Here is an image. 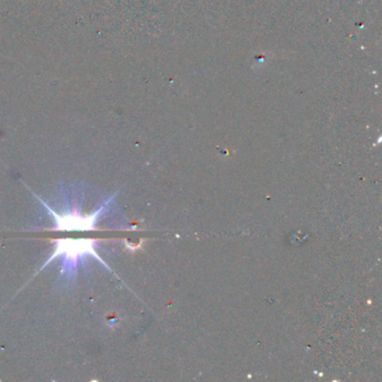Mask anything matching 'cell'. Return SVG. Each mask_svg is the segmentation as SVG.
Masks as SVG:
<instances>
[{"label": "cell", "instance_id": "6da1fadb", "mask_svg": "<svg viewBox=\"0 0 382 382\" xmlns=\"http://www.w3.org/2000/svg\"><path fill=\"white\" fill-rule=\"evenodd\" d=\"M55 247L54 251L50 259L45 262V267L48 263L52 262L54 259L63 257L65 262L70 263V265H75L77 259L81 257H87V255H91L94 257L96 260L102 262L106 266V263L103 262L101 258L99 257L98 252H96L94 248L95 240L93 239H58L53 241Z\"/></svg>", "mask_w": 382, "mask_h": 382}, {"label": "cell", "instance_id": "7a4b0ae2", "mask_svg": "<svg viewBox=\"0 0 382 382\" xmlns=\"http://www.w3.org/2000/svg\"><path fill=\"white\" fill-rule=\"evenodd\" d=\"M43 204L50 211V214L54 218V231H91L94 229L95 223L98 222L99 215L105 209V207H101L100 210L95 211L94 213L87 215H82V213L76 212V211L58 214L54 212L44 202Z\"/></svg>", "mask_w": 382, "mask_h": 382}]
</instances>
